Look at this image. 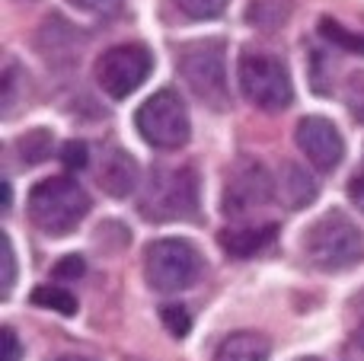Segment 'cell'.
I'll list each match as a JSON object with an SVG mask.
<instances>
[{"instance_id":"obj_7","label":"cell","mask_w":364,"mask_h":361,"mask_svg":"<svg viewBox=\"0 0 364 361\" xmlns=\"http://www.w3.org/2000/svg\"><path fill=\"white\" fill-rule=\"evenodd\" d=\"M134 125H138L141 138H144L151 147H157V151H179V147L188 141V134H192L188 112L173 90L154 93L151 99L138 109Z\"/></svg>"},{"instance_id":"obj_5","label":"cell","mask_w":364,"mask_h":361,"mask_svg":"<svg viewBox=\"0 0 364 361\" xmlns=\"http://www.w3.org/2000/svg\"><path fill=\"white\" fill-rule=\"evenodd\" d=\"M237 80L243 96L262 112H282L294 99L291 74L278 58L265 51H243L237 61Z\"/></svg>"},{"instance_id":"obj_26","label":"cell","mask_w":364,"mask_h":361,"mask_svg":"<svg viewBox=\"0 0 364 361\" xmlns=\"http://www.w3.org/2000/svg\"><path fill=\"white\" fill-rule=\"evenodd\" d=\"M0 343H4V361H19L23 349H19V339H16V333H13L10 326L0 330Z\"/></svg>"},{"instance_id":"obj_24","label":"cell","mask_w":364,"mask_h":361,"mask_svg":"<svg viewBox=\"0 0 364 361\" xmlns=\"http://www.w3.org/2000/svg\"><path fill=\"white\" fill-rule=\"evenodd\" d=\"M61 163L68 166V170H83V166L90 163V147L83 144V141H68V144L61 147Z\"/></svg>"},{"instance_id":"obj_15","label":"cell","mask_w":364,"mask_h":361,"mask_svg":"<svg viewBox=\"0 0 364 361\" xmlns=\"http://www.w3.org/2000/svg\"><path fill=\"white\" fill-rule=\"evenodd\" d=\"M51 144H55V138H51L48 128H32V131L16 138V153L23 166H38L51 157Z\"/></svg>"},{"instance_id":"obj_2","label":"cell","mask_w":364,"mask_h":361,"mask_svg":"<svg viewBox=\"0 0 364 361\" xmlns=\"http://www.w3.org/2000/svg\"><path fill=\"white\" fill-rule=\"evenodd\" d=\"M304 249H307V259L323 272H346L364 259V237L346 211L333 208L310 224Z\"/></svg>"},{"instance_id":"obj_17","label":"cell","mask_w":364,"mask_h":361,"mask_svg":"<svg viewBox=\"0 0 364 361\" xmlns=\"http://www.w3.org/2000/svg\"><path fill=\"white\" fill-rule=\"evenodd\" d=\"M320 32L323 38H329L333 45H339V48L346 51H355V55H364V36H355V32H348L346 26H339L336 19H320Z\"/></svg>"},{"instance_id":"obj_31","label":"cell","mask_w":364,"mask_h":361,"mask_svg":"<svg viewBox=\"0 0 364 361\" xmlns=\"http://www.w3.org/2000/svg\"><path fill=\"white\" fill-rule=\"evenodd\" d=\"M301 361H320V358H301Z\"/></svg>"},{"instance_id":"obj_27","label":"cell","mask_w":364,"mask_h":361,"mask_svg":"<svg viewBox=\"0 0 364 361\" xmlns=\"http://www.w3.org/2000/svg\"><path fill=\"white\" fill-rule=\"evenodd\" d=\"M348 198L358 211H364V170H358L352 179H348Z\"/></svg>"},{"instance_id":"obj_13","label":"cell","mask_w":364,"mask_h":361,"mask_svg":"<svg viewBox=\"0 0 364 361\" xmlns=\"http://www.w3.org/2000/svg\"><path fill=\"white\" fill-rule=\"evenodd\" d=\"M316 192H320V185H316V179L310 176L304 166L297 163H284L282 166V176H278V195H282V202L288 205V208H307L310 202L316 198Z\"/></svg>"},{"instance_id":"obj_25","label":"cell","mask_w":364,"mask_h":361,"mask_svg":"<svg viewBox=\"0 0 364 361\" xmlns=\"http://www.w3.org/2000/svg\"><path fill=\"white\" fill-rule=\"evenodd\" d=\"M77 10L93 13V16H112V13L122 10V0H68Z\"/></svg>"},{"instance_id":"obj_12","label":"cell","mask_w":364,"mask_h":361,"mask_svg":"<svg viewBox=\"0 0 364 361\" xmlns=\"http://www.w3.org/2000/svg\"><path fill=\"white\" fill-rule=\"evenodd\" d=\"M278 227L275 224H259V227H227L220 230L218 243L230 259H252L256 253H262L272 240H275Z\"/></svg>"},{"instance_id":"obj_29","label":"cell","mask_w":364,"mask_h":361,"mask_svg":"<svg viewBox=\"0 0 364 361\" xmlns=\"http://www.w3.org/2000/svg\"><path fill=\"white\" fill-rule=\"evenodd\" d=\"M10 202H13V189H10V183L4 179V208H10Z\"/></svg>"},{"instance_id":"obj_23","label":"cell","mask_w":364,"mask_h":361,"mask_svg":"<svg viewBox=\"0 0 364 361\" xmlns=\"http://www.w3.org/2000/svg\"><path fill=\"white\" fill-rule=\"evenodd\" d=\"M87 272V259L83 256H64L55 269H51V279L55 281H77Z\"/></svg>"},{"instance_id":"obj_22","label":"cell","mask_w":364,"mask_h":361,"mask_svg":"<svg viewBox=\"0 0 364 361\" xmlns=\"http://www.w3.org/2000/svg\"><path fill=\"white\" fill-rule=\"evenodd\" d=\"M0 247H4V279H0V294L10 298L13 291V281H16V253H13V240L10 234H0Z\"/></svg>"},{"instance_id":"obj_9","label":"cell","mask_w":364,"mask_h":361,"mask_svg":"<svg viewBox=\"0 0 364 361\" xmlns=\"http://www.w3.org/2000/svg\"><path fill=\"white\" fill-rule=\"evenodd\" d=\"M154 68V58L144 45L128 42V45H115V48L102 51L96 61V83L106 96L112 99H125L132 96L141 83L147 80Z\"/></svg>"},{"instance_id":"obj_8","label":"cell","mask_w":364,"mask_h":361,"mask_svg":"<svg viewBox=\"0 0 364 361\" xmlns=\"http://www.w3.org/2000/svg\"><path fill=\"white\" fill-rule=\"evenodd\" d=\"M275 185L278 183L272 179L269 166L252 157H243L227 173L220 208H224L227 217H246V215H252V211L265 208V205L275 198Z\"/></svg>"},{"instance_id":"obj_21","label":"cell","mask_w":364,"mask_h":361,"mask_svg":"<svg viewBox=\"0 0 364 361\" xmlns=\"http://www.w3.org/2000/svg\"><path fill=\"white\" fill-rule=\"evenodd\" d=\"M346 106L352 112V119L364 125V70L361 74H352L346 83Z\"/></svg>"},{"instance_id":"obj_10","label":"cell","mask_w":364,"mask_h":361,"mask_svg":"<svg viewBox=\"0 0 364 361\" xmlns=\"http://www.w3.org/2000/svg\"><path fill=\"white\" fill-rule=\"evenodd\" d=\"M297 147L301 153L316 166L320 173H333L346 157V141H342L339 128L323 115H307L297 122Z\"/></svg>"},{"instance_id":"obj_6","label":"cell","mask_w":364,"mask_h":361,"mask_svg":"<svg viewBox=\"0 0 364 361\" xmlns=\"http://www.w3.org/2000/svg\"><path fill=\"white\" fill-rule=\"evenodd\" d=\"M201 256L188 240H154L144 249V279L154 291L176 294L195 285Z\"/></svg>"},{"instance_id":"obj_18","label":"cell","mask_w":364,"mask_h":361,"mask_svg":"<svg viewBox=\"0 0 364 361\" xmlns=\"http://www.w3.org/2000/svg\"><path fill=\"white\" fill-rule=\"evenodd\" d=\"M19 83H26L23 68H19V64H6V70H4V99H0V106H4V119H10V115L16 112Z\"/></svg>"},{"instance_id":"obj_14","label":"cell","mask_w":364,"mask_h":361,"mask_svg":"<svg viewBox=\"0 0 364 361\" xmlns=\"http://www.w3.org/2000/svg\"><path fill=\"white\" fill-rule=\"evenodd\" d=\"M272 355V343L262 333H233L214 352V361H269Z\"/></svg>"},{"instance_id":"obj_11","label":"cell","mask_w":364,"mask_h":361,"mask_svg":"<svg viewBox=\"0 0 364 361\" xmlns=\"http://www.w3.org/2000/svg\"><path fill=\"white\" fill-rule=\"evenodd\" d=\"M141 183V170L134 163V157L122 147H109L102 153V163H100V185L102 192H109L112 198H125L138 189Z\"/></svg>"},{"instance_id":"obj_3","label":"cell","mask_w":364,"mask_h":361,"mask_svg":"<svg viewBox=\"0 0 364 361\" xmlns=\"http://www.w3.org/2000/svg\"><path fill=\"white\" fill-rule=\"evenodd\" d=\"M179 74L198 102L214 112L230 109V80H227V55L220 38H198L182 45Z\"/></svg>"},{"instance_id":"obj_4","label":"cell","mask_w":364,"mask_h":361,"mask_svg":"<svg viewBox=\"0 0 364 361\" xmlns=\"http://www.w3.org/2000/svg\"><path fill=\"white\" fill-rule=\"evenodd\" d=\"M147 221H192L198 217V179L188 166L154 170L138 198Z\"/></svg>"},{"instance_id":"obj_28","label":"cell","mask_w":364,"mask_h":361,"mask_svg":"<svg viewBox=\"0 0 364 361\" xmlns=\"http://www.w3.org/2000/svg\"><path fill=\"white\" fill-rule=\"evenodd\" d=\"M355 343H358V349H364V317H361V323L355 326Z\"/></svg>"},{"instance_id":"obj_19","label":"cell","mask_w":364,"mask_h":361,"mask_svg":"<svg viewBox=\"0 0 364 361\" xmlns=\"http://www.w3.org/2000/svg\"><path fill=\"white\" fill-rule=\"evenodd\" d=\"M160 320H164V326L176 339H186L188 330H192V317H188V311L186 307H179V304H164L160 307Z\"/></svg>"},{"instance_id":"obj_1","label":"cell","mask_w":364,"mask_h":361,"mask_svg":"<svg viewBox=\"0 0 364 361\" xmlns=\"http://www.w3.org/2000/svg\"><path fill=\"white\" fill-rule=\"evenodd\" d=\"M29 217L42 234L68 237L77 230V224L90 215V195L80 183L68 176H51L32 185L29 192Z\"/></svg>"},{"instance_id":"obj_20","label":"cell","mask_w":364,"mask_h":361,"mask_svg":"<svg viewBox=\"0 0 364 361\" xmlns=\"http://www.w3.org/2000/svg\"><path fill=\"white\" fill-rule=\"evenodd\" d=\"M230 0H176V6L192 19H214L227 10Z\"/></svg>"},{"instance_id":"obj_16","label":"cell","mask_w":364,"mask_h":361,"mask_svg":"<svg viewBox=\"0 0 364 361\" xmlns=\"http://www.w3.org/2000/svg\"><path fill=\"white\" fill-rule=\"evenodd\" d=\"M32 304L45 307V311H55L61 317H74L77 313V298L61 285H38L32 291Z\"/></svg>"},{"instance_id":"obj_30","label":"cell","mask_w":364,"mask_h":361,"mask_svg":"<svg viewBox=\"0 0 364 361\" xmlns=\"http://www.w3.org/2000/svg\"><path fill=\"white\" fill-rule=\"evenodd\" d=\"M55 361H90V358H80V355H61V358H55Z\"/></svg>"}]
</instances>
